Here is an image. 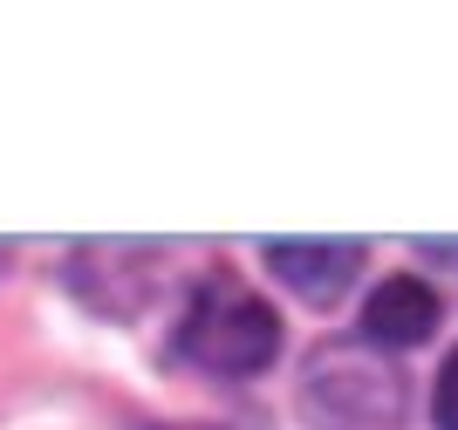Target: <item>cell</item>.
Instances as JSON below:
<instances>
[{
	"label": "cell",
	"mask_w": 458,
	"mask_h": 430,
	"mask_svg": "<svg viewBox=\"0 0 458 430\" xmlns=\"http://www.w3.org/2000/svg\"><path fill=\"white\" fill-rule=\"evenodd\" d=\"M438 294L418 281V274H390V281L377 287V294L363 300V341L369 349H418V341H431V328H438Z\"/></svg>",
	"instance_id": "cell-4"
},
{
	"label": "cell",
	"mask_w": 458,
	"mask_h": 430,
	"mask_svg": "<svg viewBox=\"0 0 458 430\" xmlns=\"http://www.w3.org/2000/svg\"><path fill=\"white\" fill-rule=\"evenodd\" d=\"M431 424H438V430H458V349L445 356V369H438V390H431Z\"/></svg>",
	"instance_id": "cell-5"
},
{
	"label": "cell",
	"mask_w": 458,
	"mask_h": 430,
	"mask_svg": "<svg viewBox=\"0 0 458 430\" xmlns=\"http://www.w3.org/2000/svg\"><path fill=\"white\" fill-rule=\"evenodd\" d=\"M294 403H301L308 430H397L403 424V383L390 369V356L349 335L308 349Z\"/></svg>",
	"instance_id": "cell-1"
},
{
	"label": "cell",
	"mask_w": 458,
	"mask_h": 430,
	"mask_svg": "<svg viewBox=\"0 0 458 430\" xmlns=\"http://www.w3.org/2000/svg\"><path fill=\"white\" fill-rule=\"evenodd\" d=\"M267 274L281 287H294L308 308H328L363 274V246L356 240H281V246H267Z\"/></svg>",
	"instance_id": "cell-3"
},
{
	"label": "cell",
	"mask_w": 458,
	"mask_h": 430,
	"mask_svg": "<svg viewBox=\"0 0 458 430\" xmlns=\"http://www.w3.org/2000/svg\"><path fill=\"white\" fill-rule=\"evenodd\" d=\"M144 430H191V424H144Z\"/></svg>",
	"instance_id": "cell-6"
},
{
	"label": "cell",
	"mask_w": 458,
	"mask_h": 430,
	"mask_svg": "<svg viewBox=\"0 0 458 430\" xmlns=\"http://www.w3.org/2000/svg\"><path fill=\"white\" fill-rule=\"evenodd\" d=\"M178 349H185V362H199L212 375H260L281 356V315L233 274H212V281L191 287Z\"/></svg>",
	"instance_id": "cell-2"
}]
</instances>
